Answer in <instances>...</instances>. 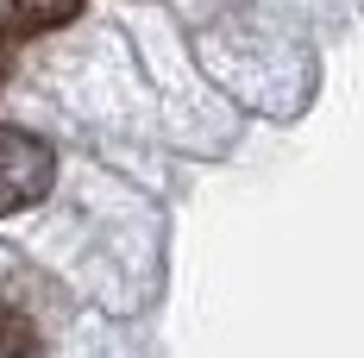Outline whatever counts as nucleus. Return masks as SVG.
Masks as SVG:
<instances>
[{"instance_id": "2", "label": "nucleus", "mask_w": 364, "mask_h": 358, "mask_svg": "<svg viewBox=\"0 0 364 358\" xmlns=\"http://www.w3.org/2000/svg\"><path fill=\"white\" fill-rule=\"evenodd\" d=\"M6 6H13V19L26 32H57V26H70L82 13V0H6Z\"/></svg>"}, {"instance_id": "4", "label": "nucleus", "mask_w": 364, "mask_h": 358, "mask_svg": "<svg viewBox=\"0 0 364 358\" xmlns=\"http://www.w3.org/2000/svg\"><path fill=\"white\" fill-rule=\"evenodd\" d=\"M6 70H13V32L0 26V82H6Z\"/></svg>"}, {"instance_id": "1", "label": "nucleus", "mask_w": 364, "mask_h": 358, "mask_svg": "<svg viewBox=\"0 0 364 358\" xmlns=\"http://www.w3.org/2000/svg\"><path fill=\"white\" fill-rule=\"evenodd\" d=\"M50 182H57V151L38 139V132L0 126V220L26 214L32 201H44Z\"/></svg>"}, {"instance_id": "3", "label": "nucleus", "mask_w": 364, "mask_h": 358, "mask_svg": "<svg viewBox=\"0 0 364 358\" xmlns=\"http://www.w3.org/2000/svg\"><path fill=\"white\" fill-rule=\"evenodd\" d=\"M0 358H44L38 346V327L13 308V302H0Z\"/></svg>"}]
</instances>
